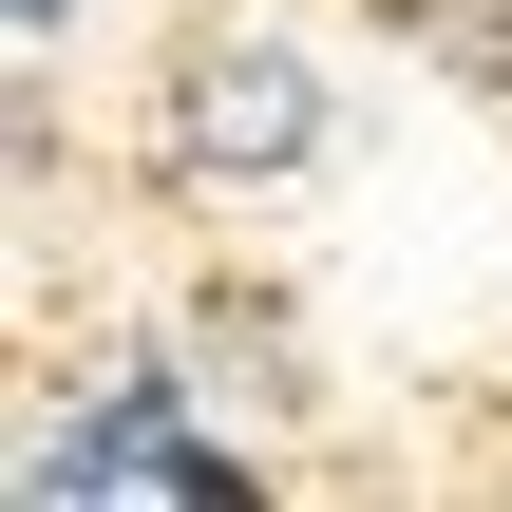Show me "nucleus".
Segmentation results:
<instances>
[{
  "instance_id": "obj_1",
  "label": "nucleus",
  "mask_w": 512,
  "mask_h": 512,
  "mask_svg": "<svg viewBox=\"0 0 512 512\" xmlns=\"http://www.w3.org/2000/svg\"><path fill=\"white\" fill-rule=\"evenodd\" d=\"M304 152H323V76H304L285 38L209 19V38L171 57V171H190V190H266V171H304Z\"/></svg>"
},
{
  "instance_id": "obj_2",
  "label": "nucleus",
  "mask_w": 512,
  "mask_h": 512,
  "mask_svg": "<svg viewBox=\"0 0 512 512\" xmlns=\"http://www.w3.org/2000/svg\"><path fill=\"white\" fill-rule=\"evenodd\" d=\"M38 494H190V512H228V494H247V456L171 437V380H114L76 437H38Z\"/></svg>"
},
{
  "instance_id": "obj_3",
  "label": "nucleus",
  "mask_w": 512,
  "mask_h": 512,
  "mask_svg": "<svg viewBox=\"0 0 512 512\" xmlns=\"http://www.w3.org/2000/svg\"><path fill=\"white\" fill-rule=\"evenodd\" d=\"M57 19H76V0H19V38H57Z\"/></svg>"
}]
</instances>
